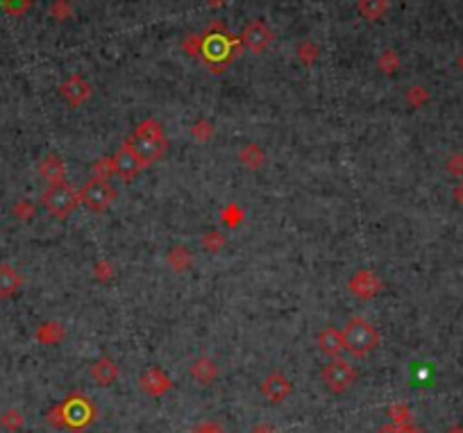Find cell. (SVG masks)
Wrapping results in <instances>:
<instances>
[{"instance_id":"obj_1","label":"cell","mask_w":463,"mask_h":433,"mask_svg":"<svg viewBox=\"0 0 463 433\" xmlns=\"http://www.w3.org/2000/svg\"><path fill=\"white\" fill-rule=\"evenodd\" d=\"M128 148L137 155L141 166H152L157 163L168 150V139L163 134L161 125L157 121H143L137 130L130 134V139L125 141Z\"/></svg>"},{"instance_id":"obj_2","label":"cell","mask_w":463,"mask_h":433,"mask_svg":"<svg viewBox=\"0 0 463 433\" xmlns=\"http://www.w3.org/2000/svg\"><path fill=\"white\" fill-rule=\"evenodd\" d=\"M341 336H343V350H347L354 356L370 354L380 345L377 329L365 317H350L345 322Z\"/></svg>"},{"instance_id":"obj_3","label":"cell","mask_w":463,"mask_h":433,"mask_svg":"<svg viewBox=\"0 0 463 433\" xmlns=\"http://www.w3.org/2000/svg\"><path fill=\"white\" fill-rule=\"evenodd\" d=\"M43 200V207L51 211V214L55 218H69V214H73V211L77 209V205H80V193L69 186L66 181H57V184H51V188L46 191V193L41 195Z\"/></svg>"},{"instance_id":"obj_4","label":"cell","mask_w":463,"mask_h":433,"mask_svg":"<svg viewBox=\"0 0 463 433\" xmlns=\"http://www.w3.org/2000/svg\"><path fill=\"white\" fill-rule=\"evenodd\" d=\"M116 200V191L109 184L107 179L93 177L84 184V188L80 191V202H84L86 207L95 214H102L112 207V202Z\"/></svg>"},{"instance_id":"obj_5","label":"cell","mask_w":463,"mask_h":433,"mask_svg":"<svg viewBox=\"0 0 463 433\" xmlns=\"http://www.w3.org/2000/svg\"><path fill=\"white\" fill-rule=\"evenodd\" d=\"M321 377H323V381H325L327 388H330L332 392H336V394H341V392H345V390L354 383L356 372H354V368H352V365L347 363V361L334 359V361L323 370Z\"/></svg>"},{"instance_id":"obj_6","label":"cell","mask_w":463,"mask_h":433,"mask_svg":"<svg viewBox=\"0 0 463 433\" xmlns=\"http://www.w3.org/2000/svg\"><path fill=\"white\" fill-rule=\"evenodd\" d=\"M293 392V383L288 381L282 372H273L262 381V394L273 404L284 401L288 394Z\"/></svg>"},{"instance_id":"obj_7","label":"cell","mask_w":463,"mask_h":433,"mask_svg":"<svg viewBox=\"0 0 463 433\" xmlns=\"http://www.w3.org/2000/svg\"><path fill=\"white\" fill-rule=\"evenodd\" d=\"M112 168H114L116 175L128 181V179H132V177H137V172H139L143 166H141V161L137 159V155H134V152L128 148V143H123V148L116 152L114 159H112Z\"/></svg>"},{"instance_id":"obj_8","label":"cell","mask_w":463,"mask_h":433,"mask_svg":"<svg viewBox=\"0 0 463 433\" xmlns=\"http://www.w3.org/2000/svg\"><path fill=\"white\" fill-rule=\"evenodd\" d=\"M382 282L380 277H375L373 270H359L350 279V291L354 297H361V300H370L380 293Z\"/></svg>"},{"instance_id":"obj_9","label":"cell","mask_w":463,"mask_h":433,"mask_svg":"<svg viewBox=\"0 0 463 433\" xmlns=\"http://www.w3.org/2000/svg\"><path fill=\"white\" fill-rule=\"evenodd\" d=\"M243 41H246V46L250 48V50L262 53V50H266V48L270 46V41H273V32H270L264 23L255 21V23H250V25L246 27Z\"/></svg>"},{"instance_id":"obj_10","label":"cell","mask_w":463,"mask_h":433,"mask_svg":"<svg viewBox=\"0 0 463 433\" xmlns=\"http://www.w3.org/2000/svg\"><path fill=\"white\" fill-rule=\"evenodd\" d=\"M23 286V279L18 275L16 268L9 263H0V300H9L14 297Z\"/></svg>"},{"instance_id":"obj_11","label":"cell","mask_w":463,"mask_h":433,"mask_svg":"<svg viewBox=\"0 0 463 433\" xmlns=\"http://www.w3.org/2000/svg\"><path fill=\"white\" fill-rule=\"evenodd\" d=\"M141 388L146 390L148 394H152V397H157V394H163L170 388V379L161 370L152 368L141 377Z\"/></svg>"},{"instance_id":"obj_12","label":"cell","mask_w":463,"mask_h":433,"mask_svg":"<svg viewBox=\"0 0 463 433\" xmlns=\"http://www.w3.org/2000/svg\"><path fill=\"white\" fill-rule=\"evenodd\" d=\"M318 350L323 354H330V356H336L341 354L343 350V336L341 331H336L334 327H327L321 334H318Z\"/></svg>"},{"instance_id":"obj_13","label":"cell","mask_w":463,"mask_h":433,"mask_svg":"<svg viewBox=\"0 0 463 433\" xmlns=\"http://www.w3.org/2000/svg\"><path fill=\"white\" fill-rule=\"evenodd\" d=\"M39 172H41V177L51 181V184L64 181V161L57 155H48L39 163Z\"/></svg>"},{"instance_id":"obj_14","label":"cell","mask_w":463,"mask_h":433,"mask_svg":"<svg viewBox=\"0 0 463 433\" xmlns=\"http://www.w3.org/2000/svg\"><path fill=\"white\" fill-rule=\"evenodd\" d=\"M89 93H91L89 84H84L80 78H71L69 82L62 86V95L71 104H82L86 98H89Z\"/></svg>"},{"instance_id":"obj_15","label":"cell","mask_w":463,"mask_h":433,"mask_svg":"<svg viewBox=\"0 0 463 433\" xmlns=\"http://www.w3.org/2000/svg\"><path fill=\"white\" fill-rule=\"evenodd\" d=\"M91 377L95 383H100V386H109V383H114L116 377H119V370H116L112 359H100L98 363H93Z\"/></svg>"},{"instance_id":"obj_16","label":"cell","mask_w":463,"mask_h":433,"mask_svg":"<svg viewBox=\"0 0 463 433\" xmlns=\"http://www.w3.org/2000/svg\"><path fill=\"white\" fill-rule=\"evenodd\" d=\"M191 374H193V377H196L200 383H211V381L216 379L218 370H216L214 361H209V359H198L196 363L191 365Z\"/></svg>"},{"instance_id":"obj_17","label":"cell","mask_w":463,"mask_h":433,"mask_svg":"<svg viewBox=\"0 0 463 433\" xmlns=\"http://www.w3.org/2000/svg\"><path fill=\"white\" fill-rule=\"evenodd\" d=\"M359 12L368 21H375L386 12V0H359Z\"/></svg>"},{"instance_id":"obj_18","label":"cell","mask_w":463,"mask_h":433,"mask_svg":"<svg viewBox=\"0 0 463 433\" xmlns=\"http://www.w3.org/2000/svg\"><path fill=\"white\" fill-rule=\"evenodd\" d=\"M205 55L207 57H214V60H220V57L227 55V41L223 36H211L205 43Z\"/></svg>"},{"instance_id":"obj_19","label":"cell","mask_w":463,"mask_h":433,"mask_svg":"<svg viewBox=\"0 0 463 433\" xmlns=\"http://www.w3.org/2000/svg\"><path fill=\"white\" fill-rule=\"evenodd\" d=\"M0 425H3L5 429H9V431H16L18 427L23 425V415L16 408H12V411L3 413V420H0Z\"/></svg>"},{"instance_id":"obj_20","label":"cell","mask_w":463,"mask_h":433,"mask_svg":"<svg viewBox=\"0 0 463 433\" xmlns=\"http://www.w3.org/2000/svg\"><path fill=\"white\" fill-rule=\"evenodd\" d=\"M389 415H391V420H393V425L404 427V425H409L411 413H409L407 406H402V404H398V406H391V408H389Z\"/></svg>"},{"instance_id":"obj_21","label":"cell","mask_w":463,"mask_h":433,"mask_svg":"<svg viewBox=\"0 0 463 433\" xmlns=\"http://www.w3.org/2000/svg\"><path fill=\"white\" fill-rule=\"evenodd\" d=\"M189 433H223V429H220L218 422H202V425L191 429Z\"/></svg>"},{"instance_id":"obj_22","label":"cell","mask_w":463,"mask_h":433,"mask_svg":"<svg viewBox=\"0 0 463 433\" xmlns=\"http://www.w3.org/2000/svg\"><path fill=\"white\" fill-rule=\"evenodd\" d=\"M3 7L7 9V12H12V14H21L23 9L27 7V3H25V0H3Z\"/></svg>"},{"instance_id":"obj_23","label":"cell","mask_w":463,"mask_h":433,"mask_svg":"<svg viewBox=\"0 0 463 433\" xmlns=\"http://www.w3.org/2000/svg\"><path fill=\"white\" fill-rule=\"evenodd\" d=\"M250 433H279L273 425H257Z\"/></svg>"},{"instance_id":"obj_24","label":"cell","mask_w":463,"mask_h":433,"mask_svg":"<svg viewBox=\"0 0 463 433\" xmlns=\"http://www.w3.org/2000/svg\"><path fill=\"white\" fill-rule=\"evenodd\" d=\"M207 3H209V5H214V7H220V5H225L227 0H207Z\"/></svg>"}]
</instances>
